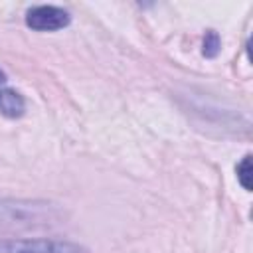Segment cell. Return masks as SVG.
I'll list each match as a JSON object with an SVG mask.
<instances>
[{"label":"cell","instance_id":"1","mask_svg":"<svg viewBox=\"0 0 253 253\" xmlns=\"http://www.w3.org/2000/svg\"><path fill=\"white\" fill-rule=\"evenodd\" d=\"M0 253H87V249L57 239H6L0 241Z\"/></svg>","mask_w":253,"mask_h":253},{"label":"cell","instance_id":"2","mask_svg":"<svg viewBox=\"0 0 253 253\" xmlns=\"http://www.w3.org/2000/svg\"><path fill=\"white\" fill-rule=\"evenodd\" d=\"M69 22H71L69 12L51 4L34 6L26 12V26L36 32H55L69 26Z\"/></svg>","mask_w":253,"mask_h":253},{"label":"cell","instance_id":"3","mask_svg":"<svg viewBox=\"0 0 253 253\" xmlns=\"http://www.w3.org/2000/svg\"><path fill=\"white\" fill-rule=\"evenodd\" d=\"M26 111V101L24 97L10 87H0V115L8 119H20Z\"/></svg>","mask_w":253,"mask_h":253},{"label":"cell","instance_id":"4","mask_svg":"<svg viewBox=\"0 0 253 253\" xmlns=\"http://www.w3.org/2000/svg\"><path fill=\"white\" fill-rule=\"evenodd\" d=\"M235 172H237L239 184L249 192V190H251V154H245V156H243V160L237 164Z\"/></svg>","mask_w":253,"mask_h":253},{"label":"cell","instance_id":"5","mask_svg":"<svg viewBox=\"0 0 253 253\" xmlns=\"http://www.w3.org/2000/svg\"><path fill=\"white\" fill-rule=\"evenodd\" d=\"M217 51H219V38L213 30H210L204 40V55L213 57V55H217Z\"/></svg>","mask_w":253,"mask_h":253},{"label":"cell","instance_id":"6","mask_svg":"<svg viewBox=\"0 0 253 253\" xmlns=\"http://www.w3.org/2000/svg\"><path fill=\"white\" fill-rule=\"evenodd\" d=\"M6 85V73L0 69V87H4Z\"/></svg>","mask_w":253,"mask_h":253}]
</instances>
